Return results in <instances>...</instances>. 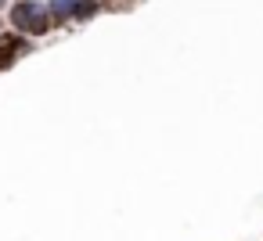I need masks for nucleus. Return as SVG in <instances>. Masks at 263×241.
I'll use <instances>...</instances> for the list:
<instances>
[{
	"mask_svg": "<svg viewBox=\"0 0 263 241\" xmlns=\"http://www.w3.org/2000/svg\"><path fill=\"white\" fill-rule=\"evenodd\" d=\"M18 51H22V40L18 36H4V40H0V69H8Z\"/></svg>",
	"mask_w": 263,
	"mask_h": 241,
	"instance_id": "obj_2",
	"label": "nucleus"
},
{
	"mask_svg": "<svg viewBox=\"0 0 263 241\" xmlns=\"http://www.w3.org/2000/svg\"><path fill=\"white\" fill-rule=\"evenodd\" d=\"M11 22H15L22 33H33V36L47 33V15L33 4V0H22V4H15V8H11Z\"/></svg>",
	"mask_w": 263,
	"mask_h": 241,
	"instance_id": "obj_1",
	"label": "nucleus"
},
{
	"mask_svg": "<svg viewBox=\"0 0 263 241\" xmlns=\"http://www.w3.org/2000/svg\"><path fill=\"white\" fill-rule=\"evenodd\" d=\"M72 8H76V0H51V11H54L58 18H69Z\"/></svg>",
	"mask_w": 263,
	"mask_h": 241,
	"instance_id": "obj_4",
	"label": "nucleus"
},
{
	"mask_svg": "<svg viewBox=\"0 0 263 241\" xmlns=\"http://www.w3.org/2000/svg\"><path fill=\"white\" fill-rule=\"evenodd\" d=\"M90 15H98V4H94V0H76L72 18H90Z\"/></svg>",
	"mask_w": 263,
	"mask_h": 241,
	"instance_id": "obj_3",
	"label": "nucleus"
},
{
	"mask_svg": "<svg viewBox=\"0 0 263 241\" xmlns=\"http://www.w3.org/2000/svg\"><path fill=\"white\" fill-rule=\"evenodd\" d=\"M0 4H4V0H0Z\"/></svg>",
	"mask_w": 263,
	"mask_h": 241,
	"instance_id": "obj_5",
	"label": "nucleus"
}]
</instances>
